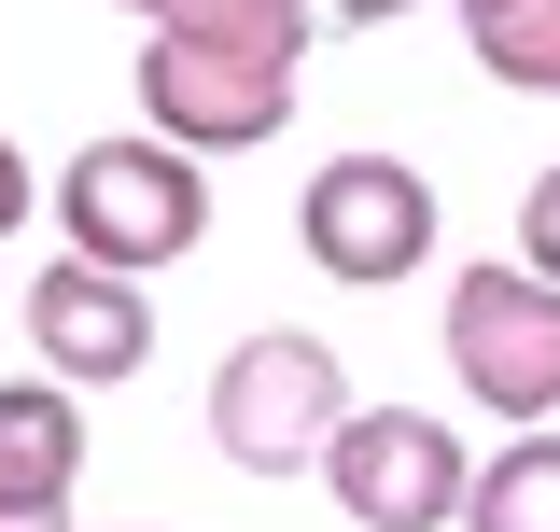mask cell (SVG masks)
I'll return each instance as SVG.
<instances>
[{
  "mask_svg": "<svg viewBox=\"0 0 560 532\" xmlns=\"http://www.w3.org/2000/svg\"><path fill=\"white\" fill-rule=\"evenodd\" d=\"M518 266H533V280H560V154L518 183Z\"/></svg>",
  "mask_w": 560,
  "mask_h": 532,
  "instance_id": "obj_11",
  "label": "cell"
},
{
  "mask_svg": "<svg viewBox=\"0 0 560 532\" xmlns=\"http://www.w3.org/2000/svg\"><path fill=\"white\" fill-rule=\"evenodd\" d=\"M323 14H337V28H393L407 0H323Z\"/></svg>",
  "mask_w": 560,
  "mask_h": 532,
  "instance_id": "obj_13",
  "label": "cell"
},
{
  "mask_svg": "<svg viewBox=\"0 0 560 532\" xmlns=\"http://www.w3.org/2000/svg\"><path fill=\"white\" fill-rule=\"evenodd\" d=\"M463 28H477V70L504 99H560V0H490Z\"/></svg>",
  "mask_w": 560,
  "mask_h": 532,
  "instance_id": "obj_10",
  "label": "cell"
},
{
  "mask_svg": "<svg viewBox=\"0 0 560 532\" xmlns=\"http://www.w3.org/2000/svg\"><path fill=\"white\" fill-rule=\"evenodd\" d=\"M28 210H57V197H43V183H28V154H14V140H0V239H14V224H28Z\"/></svg>",
  "mask_w": 560,
  "mask_h": 532,
  "instance_id": "obj_12",
  "label": "cell"
},
{
  "mask_svg": "<svg viewBox=\"0 0 560 532\" xmlns=\"http://www.w3.org/2000/svg\"><path fill=\"white\" fill-rule=\"evenodd\" d=\"M294 253L323 280H350V294H393V280L434 266V183L407 154H323L294 183Z\"/></svg>",
  "mask_w": 560,
  "mask_h": 532,
  "instance_id": "obj_4",
  "label": "cell"
},
{
  "mask_svg": "<svg viewBox=\"0 0 560 532\" xmlns=\"http://www.w3.org/2000/svg\"><path fill=\"white\" fill-rule=\"evenodd\" d=\"M140 127L183 140V154H267L294 127V70L267 57H210V43H140Z\"/></svg>",
  "mask_w": 560,
  "mask_h": 532,
  "instance_id": "obj_6",
  "label": "cell"
},
{
  "mask_svg": "<svg viewBox=\"0 0 560 532\" xmlns=\"http://www.w3.org/2000/svg\"><path fill=\"white\" fill-rule=\"evenodd\" d=\"M448 379L490 406V420H560V280H533L518 253L490 266H448Z\"/></svg>",
  "mask_w": 560,
  "mask_h": 532,
  "instance_id": "obj_3",
  "label": "cell"
},
{
  "mask_svg": "<svg viewBox=\"0 0 560 532\" xmlns=\"http://www.w3.org/2000/svg\"><path fill=\"white\" fill-rule=\"evenodd\" d=\"M57 224H70V253H84V266H127V280H154V266H183V253L210 239L197 154H183V140H154V127L84 140V154L57 169Z\"/></svg>",
  "mask_w": 560,
  "mask_h": 532,
  "instance_id": "obj_2",
  "label": "cell"
},
{
  "mask_svg": "<svg viewBox=\"0 0 560 532\" xmlns=\"http://www.w3.org/2000/svg\"><path fill=\"white\" fill-rule=\"evenodd\" d=\"M127 14H140V28H154V0H127Z\"/></svg>",
  "mask_w": 560,
  "mask_h": 532,
  "instance_id": "obj_15",
  "label": "cell"
},
{
  "mask_svg": "<svg viewBox=\"0 0 560 532\" xmlns=\"http://www.w3.org/2000/svg\"><path fill=\"white\" fill-rule=\"evenodd\" d=\"M323 490H337L350 532H448L477 490V449L420 406H350V435L323 449Z\"/></svg>",
  "mask_w": 560,
  "mask_h": 532,
  "instance_id": "obj_5",
  "label": "cell"
},
{
  "mask_svg": "<svg viewBox=\"0 0 560 532\" xmlns=\"http://www.w3.org/2000/svg\"><path fill=\"white\" fill-rule=\"evenodd\" d=\"M448 14H490V0H448Z\"/></svg>",
  "mask_w": 560,
  "mask_h": 532,
  "instance_id": "obj_16",
  "label": "cell"
},
{
  "mask_svg": "<svg viewBox=\"0 0 560 532\" xmlns=\"http://www.w3.org/2000/svg\"><path fill=\"white\" fill-rule=\"evenodd\" d=\"M28 350H43V379H70V393H127L140 365H154V294H140L127 266L57 253L28 280Z\"/></svg>",
  "mask_w": 560,
  "mask_h": 532,
  "instance_id": "obj_7",
  "label": "cell"
},
{
  "mask_svg": "<svg viewBox=\"0 0 560 532\" xmlns=\"http://www.w3.org/2000/svg\"><path fill=\"white\" fill-rule=\"evenodd\" d=\"M463 532H560V435H547V420H533V435H504V449L477 463Z\"/></svg>",
  "mask_w": 560,
  "mask_h": 532,
  "instance_id": "obj_9",
  "label": "cell"
},
{
  "mask_svg": "<svg viewBox=\"0 0 560 532\" xmlns=\"http://www.w3.org/2000/svg\"><path fill=\"white\" fill-rule=\"evenodd\" d=\"M0 532H70V519H57V505H0Z\"/></svg>",
  "mask_w": 560,
  "mask_h": 532,
  "instance_id": "obj_14",
  "label": "cell"
},
{
  "mask_svg": "<svg viewBox=\"0 0 560 532\" xmlns=\"http://www.w3.org/2000/svg\"><path fill=\"white\" fill-rule=\"evenodd\" d=\"M70 476H84V406H70V379H0V505H57L70 519Z\"/></svg>",
  "mask_w": 560,
  "mask_h": 532,
  "instance_id": "obj_8",
  "label": "cell"
},
{
  "mask_svg": "<svg viewBox=\"0 0 560 532\" xmlns=\"http://www.w3.org/2000/svg\"><path fill=\"white\" fill-rule=\"evenodd\" d=\"M350 435V379L323 336L294 323H253L224 365H210V449L238 476H323V449Z\"/></svg>",
  "mask_w": 560,
  "mask_h": 532,
  "instance_id": "obj_1",
  "label": "cell"
}]
</instances>
